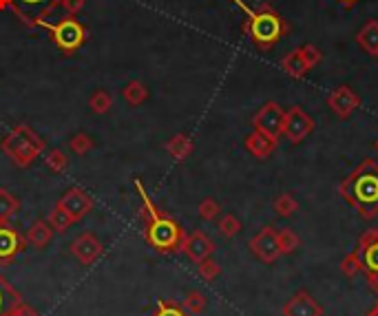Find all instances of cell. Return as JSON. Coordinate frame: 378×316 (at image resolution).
I'll return each instance as SVG.
<instances>
[{"mask_svg":"<svg viewBox=\"0 0 378 316\" xmlns=\"http://www.w3.org/2000/svg\"><path fill=\"white\" fill-rule=\"evenodd\" d=\"M122 97L131 104V106H142L149 100V87L140 80H131L124 89H122Z\"/></svg>","mask_w":378,"mask_h":316,"instance_id":"cell-21","label":"cell"},{"mask_svg":"<svg viewBox=\"0 0 378 316\" xmlns=\"http://www.w3.org/2000/svg\"><path fill=\"white\" fill-rule=\"evenodd\" d=\"M206 306H208V301H206V297L202 294V292H197V290H190L188 294H186V299H184V303H181V308H184L192 316L202 314L206 310Z\"/></svg>","mask_w":378,"mask_h":316,"instance_id":"cell-29","label":"cell"},{"mask_svg":"<svg viewBox=\"0 0 378 316\" xmlns=\"http://www.w3.org/2000/svg\"><path fill=\"white\" fill-rule=\"evenodd\" d=\"M312 131H314V119L306 111H303L301 106L288 108V111H286V119H284V135L292 144L303 142Z\"/></svg>","mask_w":378,"mask_h":316,"instance_id":"cell-9","label":"cell"},{"mask_svg":"<svg viewBox=\"0 0 378 316\" xmlns=\"http://www.w3.org/2000/svg\"><path fill=\"white\" fill-rule=\"evenodd\" d=\"M111 106H113V97H111V93H108L106 89H97L89 97V108H91L93 113H97V115H104Z\"/></svg>","mask_w":378,"mask_h":316,"instance_id":"cell-25","label":"cell"},{"mask_svg":"<svg viewBox=\"0 0 378 316\" xmlns=\"http://www.w3.org/2000/svg\"><path fill=\"white\" fill-rule=\"evenodd\" d=\"M24 246H27V241L22 235H18L7 224H0V263L14 261V257L24 250Z\"/></svg>","mask_w":378,"mask_h":316,"instance_id":"cell-15","label":"cell"},{"mask_svg":"<svg viewBox=\"0 0 378 316\" xmlns=\"http://www.w3.org/2000/svg\"><path fill=\"white\" fill-rule=\"evenodd\" d=\"M338 3L343 5V7H354V5L359 3V0H338Z\"/></svg>","mask_w":378,"mask_h":316,"instance_id":"cell-40","label":"cell"},{"mask_svg":"<svg viewBox=\"0 0 378 316\" xmlns=\"http://www.w3.org/2000/svg\"><path fill=\"white\" fill-rule=\"evenodd\" d=\"M274 213L279 217H292L297 210H299V201L292 197L290 192H284V194H279V197L274 199Z\"/></svg>","mask_w":378,"mask_h":316,"instance_id":"cell-28","label":"cell"},{"mask_svg":"<svg viewBox=\"0 0 378 316\" xmlns=\"http://www.w3.org/2000/svg\"><path fill=\"white\" fill-rule=\"evenodd\" d=\"M20 299L18 292L11 288V283L0 274V316H7V312L11 310V306H16Z\"/></svg>","mask_w":378,"mask_h":316,"instance_id":"cell-23","label":"cell"},{"mask_svg":"<svg viewBox=\"0 0 378 316\" xmlns=\"http://www.w3.org/2000/svg\"><path fill=\"white\" fill-rule=\"evenodd\" d=\"M343 197L361 219L372 222L378 217V164L376 160H363L338 186Z\"/></svg>","mask_w":378,"mask_h":316,"instance_id":"cell-1","label":"cell"},{"mask_svg":"<svg viewBox=\"0 0 378 316\" xmlns=\"http://www.w3.org/2000/svg\"><path fill=\"white\" fill-rule=\"evenodd\" d=\"M365 316H378V301L374 303V308H372V310H370L368 314H365Z\"/></svg>","mask_w":378,"mask_h":316,"instance_id":"cell-41","label":"cell"},{"mask_svg":"<svg viewBox=\"0 0 378 316\" xmlns=\"http://www.w3.org/2000/svg\"><path fill=\"white\" fill-rule=\"evenodd\" d=\"M47 224L54 228V233H67L76 222H73V217L67 210H63L60 206H54L51 213H49V217H47Z\"/></svg>","mask_w":378,"mask_h":316,"instance_id":"cell-24","label":"cell"},{"mask_svg":"<svg viewBox=\"0 0 378 316\" xmlns=\"http://www.w3.org/2000/svg\"><path fill=\"white\" fill-rule=\"evenodd\" d=\"M250 250L261 263L272 265L281 252H279V243H277V228L272 226H263L257 235L250 239Z\"/></svg>","mask_w":378,"mask_h":316,"instance_id":"cell-8","label":"cell"},{"mask_svg":"<svg viewBox=\"0 0 378 316\" xmlns=\"http://www.w3.org/2000/svg\"><path fill=\"white\" fill-rule=\"evenodd\" d=\"M197 272L199 276L204 278V281H215V278L222 274V265H219L217 261H213V257L208 259H204L197 263Z\"/></svg>","mask_w":378,"mask_h":316,"instance_id":"cell-33","label":"cell"},{"mask_svg":"<svg viewBox=\"0 0 378 316\" xmlns=\"http://www.w3.org/2000/svg\"><path fill=\"white\" fill-rule=\"evenodd\" d=\"M56 206H60L63 210H67L73 217V222H80V219H84L93 210V199H91V194L84 188L73 186V188H69L63 194V197L58 199Z\"/></svg>","mask_w":378,"mask_h":316,"instance_id":"cell-10","label":"cell"},{"mask_svg":"<svg viewBox=\"0 0 378 316\" xmlns=\"http://www.w3.org/2000/svg\"><path fill=\"white\" fill-rule=\"evenodd\" d=\"M374 149H376V151H378V140H376V144H374Z\"/></svg>","mask_w":378,"mask_h":316,"instance_id":"cell-43","label":"cell"},{"mask_svg":"<svg viewBox=\"0 0 378 316\" xmlns=\"http://www.w3.org/2000/svg\"><path fill=\"white\" fill-rule=\"evenodd\" d=\"M281 69L288 73L290 78H295V80H301V78H306L308 76V71L310 65L306 63V58H303V51H301V47L297 49H292V51L281 60Z\"/></svg>","mask_w":378,"mask_h":316,"instance_id":"cell-17","label":"cell"},{"mask_svg":"<svg viewBox=\"0 0 378 316\" xmlns=\"http://www.w3.org/2000/svg\"><path fill=\"white\" fill-rule=\"evenodd\" d=\"M9 9L27 27H49L65 18V0H9Z\"/></svg>","mask_w":378,"mask_h":316,"instance_id":"cell-4","label":"cell"},{"mask_svg":"<svg viewBox=\"0 0 378 316\" xmlns=\"http://www.w3.org/2000/svg\"><path fill=\"white\" fill-rule=\"evenodd\" d=\"M243 146H246V151L252 157H257V160H265V157H270L277 151V142L270 140V138H265L263 133H259V131H252L250 135H246Z\"/></svg>","mask_w":378,"mask_h":316,"instance_id":"cell-16","label":"cell"},{"mask_svg":"<svg viewBox=\"0 0 378 316\" xmlns=\"http://www.w3.org/2000/svg\"><path fill=\"white\" fill-rule=\"evenodd\" d=\"M215 248H217L215 241L206 233H202V230H195V233L186 235L184 243H181V252H184L192 263H199L204 259L213 257Z\"/></svg>","mask_w":378,"mask_h":316,"instance_id":"cell-12","label":"cell"},{"mask_svg":"<svg viewBox=\"0 0 378 316\" xmlns=\"http://www.w3.org/2000/svg\"><path fill=\"white\" fill-rule=\"evenodd\" d=\"M54 237V228L49 226L47 222H35L29 226L27 235H24V241H27L29 248H35V250H44L49 246V241Z\"/></svg>","mask_w":378,"mask_h":316,"instance_id":"cell-18","label":"cell"},{"mask_svg":"<svg viewBox=\"0 0 378 316\" xmlns=\"http://www.w3.org/2000/svg\"><path fill=\"white\" fill-rule=\"evenodd\" d=\"M217 228H219V233H222L224 237H235V235H239V230H241V222H239V217H235V215H224L222 219H219V224H217Z\"/></svg>","mask_w":378,"mask_h":316,"instance_id":"cell-32","label":"cell"},{"mask_svg":"<svg viewBox=\"0 0 378 316\" xmlns=\"http://www.w3.org/2000/svg\"><path fill=\"white\" fill-rule=\"evenodd\" d=\"M153 316H192V314H186L184 308L175 306V303H170V301H160Z\"/></svg>","mask_w":378,"mask_h":316,"instance_id":"cell-36","label":"cell"},{"mask_svg":"<svg viewBox=\"0 0 378 316\" xmlns=\"http://www.w3.org/2000/svg\"><path fill=\"white\" fill-rule=\"evenodd\" d=\"M20 210V199L14 197L7 188H0V224H9Z\"/></svg>","mask_w":378,"mask_h":316,"instance_id":"cell-22","label":"cell"},{"mask_svg":"<svg viewBox=\"0 0 378 316\" xmlns=\"http://www.w3.org/2000/svg\"><path fill=\"white\" fill-rule=\"evenodd\" d=\"M284 316H323V308L310 292H297L284 306Z\"/></svg>","mask_w":378,"mask_h":316,"instance_id":"cell-14","label":"cell"},{"mask_svg":"<svg viewBox=\"0 0 378 316\" xmlns=\"http://www.w3.org/2000/svg\"><path fill=\"white\" fill-rule=\"evenodd\" d=\"M363 263H365V272H378V241L372 243V246L359 250Z\"/></svg>","mask_w":378,"mask_h":316,"instance_id":"cell-35","label":"cell"},{"mask_svg":"<svg viewBox=\"0 0 378 316\" xmlns=\"http://www.w3.org/2000/svg\"><path fill=\"white\" fill-rule=\"evenodd\" d=\"M301 51H303V58H306V63L310 65V69H314L316 65L321 63V51H319V47H314V44H301Z\"/></svg>","mask_w":378,"mask_h":316,"instance_id":"cell-37","label":"cell"},{"mask_svg":"<svg viewBox=\"0 0 378 316\" xmlns=\"http://www.w3.org/2000/svg\"><path fill=\"white\" fill-rule=\"evenodd\" d=\"M356 42H359V47L363 49L365 53H370V56H374L376 58V53H378V20H368L363 24V27L359 29V33H356Z\"/></svg>","mask_w":378,"mask_h":316,"instance_id":"cell-19","label":"cell"},{"mask_svg":"<svg viewBox=\"0 0 378 316\" xmlns=\"http://www.w3.org/2000/svg\"><path fill=\"white\" fill-rule=\"evenodd\" d=\"M365 274H368V283H370V288L378 294V272H365Z\"/></svg>","mask_w":378,"mask_h":316,"instance_id":"cell-39","label":"cell"},{"mask_svg":"<svg viewBox=\"0 0 378 316\" xmlns=\"http://www.w3.org/2000/svg\"><path fill=\"white\" fill-rule=\"evenodd\" d=\"M230 3H235V5H237V3H241V0H230Z\"/></svg>","mask_w":378,"mask_h":316,"instance_id":"cell-42","label":"cell"},{"mask_svg":"<svg viewBox=\"0 0 378 316\" xmlns=\"http://www.w3.org/2000/svg\"><path fill=\"white\" fill-rule=\"evenodd\" d=\"M340 272H343L345 276H356L361 272H365V263H363V257H361V252L354 250V252H350L347 257L340 261Z\"/></svg>","mask_w":378,"mask_h":316,"instance_id":"cell-27","label":"cell"},{"mask_svg":"<svg viewBox=\"0 0 378 316\" xmlns=\"http://www.w3.org/2000/svg\"><path fill=\"white\" fill-rule=\"evenodd\" d=\"M327 106H330L340 119H345L361 106V97L350 87H336L330 95H327Z\"/></svg>","mask_w":378,"mask_h":316,"instance_id":"cell-13","label":"cell"},{"mask_svg":"<svg viewBox=\"0 0 378 316\" xmlns=\"http://www.w3.org/2000/svg\"><path fill=\"white\" fill-rule=\"evenodd\" d=\"M69 146L76 155H87L95 146V142H93V138L89 135V133H76V135L71 138Z\"/></svg>","mask_w":378,"mask_h":316,"instance_id":"cell-31","label":"cell"},{"mask_svg":"<svg viewBox=\"0 0 378 316\" xmlns=\"http://www.w3.org/2000/svg\"><path fill=\"white\" fill-rule=\"evenodd\" d=\"M144 237L157 252H177L181 250L186 233L175 219L160 213L157 217L149 219V222H144Z\"/></svg>","mask_w":378,"mask_h":316,"instance_id":"cell-5","label":"cell"},{"mask_svg":"<svg viewBox=\"0 0 378 316\" xmlns=\"http://www.w3.org/2000/svg\"><path fill=\"white\" fill-rule=\"evenodd\" d=\"M3 153L20 168L31 166L44 151V140L29 124H16L3 140Z\"/></svg>","mask_w":378,"mask_h":316,"instance_id":"cell-3","label":"cell"},{"mask_svg":"<svg viewBox=\"0 0 378 316\" xmlns=\"http://www.w3.org/2000/svg\"><path fill=\"white\" fill-rule=\"evenodd\" d=\"M237 7H241V11L246 14V22H243V31L250 35V40L257 44L263 51L272 49L279 40L288 33V22L281 18V14L270 5H261L259 9H250L246 3H237Z\"/></svg>","mask_w":378,"mask_h":316,"instance_id":"cell-2","label":"cell"},{"mask_svg":"<svg viewBox=\"0 0 378 316\" xmlns=\"http://www.w3.org/2000/svg\"><path fill=\"white\" fill-rule=\"evenodd\" d=\"M197 213H199V219H204V222H215V219L219 217V213H222V208H219V203L215 199L206 197V199L199 201Z\"/></svg>","mask_w":378,"mask_h":316,"instance_id":"cell-34","label":"cell"},{"mask_svg":"<svg viewBox=\"0 0 378 316\" xmlns=\"http://www.w3.org/2000/svg\"><path fill=\"white\" fill-rule=\"evenodd\" d=\"M7 316H38V312H35L29 303L24 301H18L16 306H11V310L7 312Z\"/></svg>","mask_w":378,"mask_h":316,"instance_id":"cell-38","label":"cell"},{"mask_svg":"<svg viewBox=\"0 0 378 316\" xmlns=\"http://www.w3.org/2000/svg\"><path fill=\"white\" fill-rule=\"evenodd\" d=\"M284 119L286 111L277 102H265L257 113L252 117V126L254 131L263 133L265 138H270L279 142V138L284 135Z\"/></svg>","mask_w":378,"mask_h":316,"instance_id":"cell-7","label":"cell"},{"mask_svg":"<svg viewBox=\"0 0 378 316\" xmlns=\"http://www.w3.org/2000/svg\"><path fill=\"white\" fill-rule=\"evenodd\" d=\"M192 149H195V144L190 142L188 135H184V133H179V135H173V138L166 142L168 155L173 157V160H177V162H184L186 157H190Z\"/></svg>","mask_w":378,"mask_h":316,"instance_id":"cell-20","label":"cell"},{"mask_svg":"<svg viewBox=\"0 0 378 316\" xmlns=\"http://www.w3.org/2000/svg\"><path fill=\"white\" fill-rule=\"evenodd\" d=\"M277 243H279V252L281 254H292L299 248L301 239L292 233L290 228H281V230H277Z\"/></svg>","mask_w":378,"mask_h":316,"instance_id":"cell-26","label":"cell"},{"mask_svg":"<svg viewBox=\"0 0 378 316\" xmlns=\"http://www.w3.org/2000/svg\"><path fill=\"white\" fill-rule=\"evenodd\" d=\"M71 254L76 257L82 265H91L100 259V254L104 250V243L97 239L93 233H82L80 237L73 239L71 243Z\"/></svg>","mask_w":378,"mask_h":316,"instance_id":"cell-11","label":"cell"},{"mask_svg":"<svg viewBox=\"0 0 378 316\" xmlns=\"http://www.w3.org/2000/svg\"><path fill=\"white\" fill-rule=\"evenodd\" d=\"M49 31H51V40L56 42V47L65 53H76L87 42V29L76 16L56 20L54 24H49Z\"/></svg>","mask_w":378,"mask_h":316,"instance_id":"cell-6","label":"cell"},{"mask_svg":"<svg viewBox=\"0 0 378 316\" xmlns=\"http://www.w3.org/2000/svg\"><path fill=\"white\" fill-rule=\"evenodd\" d=\"M376 58H378V53H376Z\"/></svg>","mask_w":378,"mask_h":316,"instance_id":"cell-44","label":"cell"},{"mask_svg":"<svg viewBox=\"0 0 378 316\" xmlns=\"http://www.w3.org/2000/svg\"><path fill=\"white\" fill-rule=\"evenodd\" d=\"M44 164H47L49 170H54V173H63V170L67 168V164H69V160L60 149H51V151H47V155H44Z\"/></svg>","mask_w":378,"mask_h":316,"instance_id":"cell-30","label":"cell"}]
</instances>
